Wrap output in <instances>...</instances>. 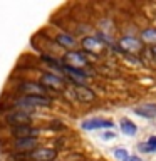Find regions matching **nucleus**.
Masks as SVG:
<instances>
[{
	"label": "nucleus",
	"instance_id": "f257e3e1",
	"mask_svg": "<svg viewBox=\"0 0 156 161\" xmlns=\"http://www.w3.org/2000/svg\"><path fill=\"white\" fill-rule=\"evenodd\" d=\"M17 104L22 106V108H49L50 106V99L44 97V96H24V97L17 99Z\"/></svg>",
	"mask_w": 156,
	"mask_h": 161
},
{
	"label": "nucleus",
	"instance_id": "f03ea898",
	"mask_svg": "<svg viewBox=\"0 0 156 161\" xmlns=\"http://www.w3.org/2000/svg\"><path fill=\"white\" fill-rule=\"evenodd\" d=\"M57 156V151L50 148H35L29 153V158L34 161H52Z\"/></svg>",
	"mask_w": 156,
	"mask_h": 161
},
{
	"label": "nucleus",
	"instance_id": "7ed1b4c3",
	"mask_svg": "<svg viewBox=\"0 0 156 161\" xmlns=\"http://www.w3.org/2000/svg\"><path fill=\"white\" fill-rule=\"evenodd\" d=\"M19 89L25 92L27 96H44L45 97V87L39 82H30V80H25V82L19 84Z\"/></svg>",
	"mask_w": 156,
	"mask_h": 161
},
{
	"label": "nucleus",
	"instance_id": "20e7f679",
	"mask_svg": "<svg viewBox=\"0 0 156 161\" xmlns=\"http://www.w3.org/2000/svg\"><path fill=\"white\" fill-rule=\"evenodd\" d=\"M64 60L65 62L70 64V67H84L86 64H87V59H86V55L82 52H77V50H70V52H67L64 55Z\"/></svg>",
	"mask_w": 156,
	"mask_h": 161
},
{
	"label": "nucleus",
	"instance_id": "39448f33",
	"mask_svg": "<svg viewBox=\"0 0 156 161\" xmlns=\"http://www.w3.org/2000/svg\"><path fill=\"white\" fill-rule=\"evenodd\" d=\"M40 80H42L44 87H50V89H62V86H64V79H60L55 74H50V72L42 74Z\"/></svg>",
	"mask_w": 156,
	"mask_h": 161
},
{
	"label": "nucleus",
	"instance_id": "423d86ee",
	"mask_svg": "<svg viewBox=\"0 0 156 161\" xmlns=\"http://www.w3.org/2000/svg\"><path fill=\"white\" fill-rule=\"evenodd\" d=\"M74 92H75V97H77L79 101H82V103H91V101L96 99L94 91H91L89 87H86L84 84H77V86H75Z\"/></svg>",
	"mask_w": 156,
	"mask_h": 161
},
{
	"label": "nucleus",
	"instance_id": "0eeeda50",
	"mask_svg": "<svg viewBox=\"0 0 156 161\" xmlns=\"http://www.w3.org/2000/svg\"><path fill=\"white\" fill-rule=\"evenodd\" d=\"M101 128H113V121L109 119H87L82 123V129L92 131V129H101Z\"/></svg>",
	"mask_w": 156,
	"mask_h": 161
},
{
	"label": "nucleus",
	"instance_id": "6e6552de",
	"mask_svg": "<svg viewBox=\"0 0 156 161\" xmlns=\"http://www.w3.org/2000/svg\"><path fill=\"white\" fill-rule=\"evenodd\" d=\"M119 45L126 52H139L141 50V40H138L136 37H123L119 40Z\"/></svg>",
	"mask_w": 156,
	"mask_h": 161
},
{
	"label": "nucleus",
	"instance_id": "1a4fd4ad",
	"mask_svg": "<svg viewBox=\"0 0 156 161\" xmlns=\"http://www.w3.org/2000/svg\"><path fill=\"white\" fill-rule=\"evenodd\" d=\"M7 121L10 124L14 126H29V121H30V116L27 113H22V111H17V113H12V114H8V118Z\"/></svg>",
	"mask_w": 156,
	"mask_h": 161
},
{
	"label": "nucleus",
	"instance_id": "9d476101",
	"mask_svg": "<svg viewBox=\"0 0 156 161\" xmlns=\"http://www.w3.org/2000/svg\"><path fill=\"white\" fill-rule=\"evenodd\" d=\"M134 114L141 116V118H146V119H153L156 118V104L138 106V108H134Z\"/></svg>",
	"mask_w": 156,
	"mask_h": 161
},
{
	"label": "nucleus",
	"instance_id": "9b49d317",
	"mask_svg": "<svg viewBox=\"0 0 156 161\" xmlns=\"http://www.w3.org/2000/svg\"><path fill=\"white\" fill-rule=\"evenodd\" d=\"M39 133V129L30 128V126H15L12 128V134L17 138H35V134Z\"/></svg>",
	"mask_w": 156,
	"mask_h": 161
},
{
	"label": "nucleus",
	"instance_id": "f8f14e48",
	"mask_svg": "<svg viewBox=\"0 0 156 161\" xmlns=\"http://www.w3.org/2000/svg\"><path fill=\"white\" fill-rule=\"evenodd\" d=\"M37 144H39L37 138H19L14 146L17 149H35Z\"/></svg>",
	"mask_w": 156,
	"mask_h": 161
},
{
	"label": "nucleus",
	"instance_id": "ddd939ff",
	"mask_svg": "<svg viewBox=\"0 0 156 161\" xmlns=\"http://www.w3.org/2000/svg\"><path fill=\"white\" fill-rule=\"evenodd\" d=\"M64 70V72H67V74H70L74 77V82H81V80L82 79H86L87 77V72H84L82 69H75V67H70V65H62V67H60Z\"/></svg>",
	"mask_w": 156,
	"mask_h": 161
},
{
	"label": "nucleus",
	"instance_id": "4468645a",
	"mask_svg": "<svg viewBox=\"0 0 156 161\" xmlns=\"http://www.w3.org/2000/svg\"><path fill=\"white\" fill-rule=\"evenodd\" d=\"M82 47L86 50H91V52H98V50L103 49V42L98 39H94V37H86L82 40Z\"/></svg>",
	"mask_w": 156,
	"mask_h": 161
},
{
	"label": "nucleus",
	"instance_id": "2eb2a0df",
	"mask_svg": "<svg viewBox=\"0 0 156 161\" xmlns=\"http://www.w3.org/2000/svg\"><path fill=\"white\" fill-rule=\"evenodd\" d=\"M136 124L133 123V121H129L128 118H124V119H121V131H123L124 134H128V136H134L136 134Z\"/></svg>",
	"mask_w": 156,
	"mask_h": 161
},
{
	"label": "nucleus",
	"instance_id": "dca6fc26",
	"mask_svg": "<svg viewBox=\"0 0 156 161\" xmlns=\"http://www.w3.org/2000/svg\"><path fill=\"white\" fill-rule=\"evenodd\" d=\"M141 39L148 44H156V29L154 27H149V29H144L143 34H141Z\"/></svg>",
	"mask_w": 156,
	"mask_h": 161
},
{
	"label": "nucleus",
	"instance_id": "f3484780",
	"mask_svg": "<svg viewBox=\"0 0 156 161\" xmlns=\"http://www.w3.org/2000/svg\"><path fill=\"white\" fill-rule=\"evenodd\" d=\"M55 40H57V44H60L62 47H74L75 45V40L67 34H59L57 37H55Z\"/></svg>",
	"mask_w": 156,
	"mask_h": 161
},
{
	"label": "nucleus",
	"instance_id": "a211bd4d",
	"mask_svg": "<svg viewBox=\"0 0 156 161\" xmlns=\"http://www.w3.org/2000/svg\"><path fill=\"white\" fill-rule=\"evenodd\" d=\"M141 151H146V153H151V151H156V136H151V138L148 139V143H143L139 146Z\"/></svg>",
	"mask_w": 156,
	"mask_h": 161
},
{
	"label": "nucleus",
	"instance_id": "6ab92c4d",
	"mask_svg": "<svg viewBox=\"0 0 156 161\" xmlns=\"http://www.w3.org/2000/svg\"><path fill=\"white\" fill-rule=\"evenodd\" d=\"M114 156H116V159H119V161H126V158L129 156V153H128L126 148H116L114 149Z\"/></svg>",
	"mask_w": 156,
	"mask_h": 161
},
{
	"label": "nucleus",
	"instance_id": "aec40b11",
	"mask_svg": "<svg viewBox=\"0 0 156 161\" xmlns=\"http://www.w3.org/2000/svg\"><path fill=\"white\" fill-rule=\"evenodd\" d=\"M126 161H143V159L138 158V156H128V158H126Z\"/></svg>",
	"mask_w": 156,
	"mask_h": 161
},
{
	"label": "nucleus",
	"instance_id": "412c9836",
	"mask_svg": "<svg viewBox=\"0 0 156 161\" xmlns=\"http://www.w3.org/2000/svg\"><path fill=\"white\" fill-rule=\"evenodd\" d=\"M114 136H116L114 133H104V139H109V138H111V139H113V138H114Z\"/></svg>",
	"mask_w": 156,
	"mask_h": 161
}]
</instances>
